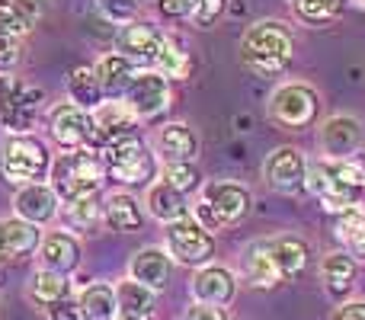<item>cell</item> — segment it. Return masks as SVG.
<instances>
[{
  "label": "cell",
  "instance_id": "obj_48",
  "mask_svg": "<svg viewBox=\"0 0 365 320\" xmlns=\"http://www.w3.org/2000/svg\"><path fill=\"white\" fill-rule=\"evenodd\" d=\"M148 320H151V317H148Z\"/></svg>",
  "mask_w": 365,
  "mask_h": 320
},
{
  "label": "cell",
  "instance_id": "obj_10",
  "mask_svg": "<svg viewBox=\"0 0 365 320\" xmlns=\"http://www.w3.org/2000/svg\"><path fill=\"white\" fill-rule=\"evenodd\" d=\"M173 93H170V83H167L164 74H154V71H138L135 81L128 83L125 90V106L132 109L138 119H151V115L164 113L170 106Z\"/></svg>",
  "mask_w": 365,
  "mask_h": 320
},
{
  "label": "cell",
  "instance_id": "obj_34",
  "mask_svg": "<svg viewBox=\"0 0 365 320\" xmlns=\"http://www.w3.org/2000/svg\"><path fill=\"white\" fill-rule=\"evenodd\" d=\"M29 29H32L29 19L16 10V4L13 0H0V38H19Z\"/></svg>",
  "mask_w": 365,
  "mask_h": 320
},
{
  "label": "cell",
  "instance_id": "obj_40",
  "mask_svg": "<svg viewBox=\"0 0 365 320\" xmlns=\"http://www.w3.org/2000/svg\"><path fill=\"white\" fill-rule=\"evenodd\" d=\"M19 64V42L16 38H0V74H10Z\"/></svg>",
  "mask_w": 365,
  "mask_h": 320
},
{
  "label": "cell",
  "instance_id": "obj_29",
  "mask_svg": "<svg viewBox=\"0 0 365 320\" xmlns=\"http://www.w3.org/2000/svg\"><path fill=\"white\" fill-rule=\"evenodd\" d=\"M321 276L334 295H343V291H349V285H353V279H356V263L346 253H330L321 266Z\"/></svg>",
  "mask_w": 365,
  "mask_h": 320
},
{
  "label": "cell",
  "instance_id": "obj_9",
  "mask_svg": "<svg viewBox=\"0 0 365 320\" xmlns=\"http://www.w3.org/2000/svg\"><path fill=\"white\" fill-rule=\"evenodd\" d=\"M167 247H170V257H177L186 266H205L215 257V240L192 215L180 221L167 224Z\"/></svg>",
  "mask_w": 365,
  "mask_h": 320
},
{
  "label": "cell",
  "instance_id": "obj_33",
  "mask_svg": "<svg viewBox=\"0 0 365 320\" xmlns=\"http://www.w3.org/2000/svg\"><path fill=\"white\" fill-rule=\"evenodd\" d=\"M362 231H365V212L359 205L349 208V212H343L340 221H336V234H340V240H346L356 253H359V247H362Z\"/></svg>",
  "mask_w": 365,
  "mask_h": 320
},
{
  "label": "cell",
  "instance_id": "obj_26",
  "mask_svg": "<svg viewBox=\"0 0 365 320\" xmlns=\"http://www.w3.org/2000/svg\"><path fill=\"white\" fill-rule=\"evenodd\" d=\"M269 253L272 259H276L279 272H282V279H295L298 272L308 266V247L302 244V240L295 237H279L269 244Z\"/></svg>",
  "mask_w": 365,
  "mask_h": 320
},
{
  "label": "cell",
  "instance_id": "obj_43",
  "mask_svg": "<svg viewBox=\"0 0 365 320\" xmlns=\"http://www.w3.org/2000/svg\"><path fill=\"white\" fill-rule=\"evenodd\" d=\"M48 314L51 320H81V308L71 301H55V304H48Z\"/></svg>",
  "mask_w": 365,
  "mask_h": 320
},
{
  "label": "cell",
  "instance_id": "obj_38",
  "mask_svg": "<svg viewBox=\"0 0 365 320\" xmlns=\"http://www.w3.org/2000/svg\"><path fill=\"white\" fill-rule=\"evenodd\" d=\"M96 6H100L103 16L119 26L135 23V13H138V0H96Z\"/></svg>",
  "mask_w": 365,
  "mask_h": 320
},
{
  "label": "cell",
  "instance_id": "obj_14",
  "mask_svg": "<svg viewBox=\"0 0 365 320\" xmlns=\"http://www.w3.org/2000/svg\"><path fill=\"white\" fill-rule=\"evenodd\" d=\"M321 148L327 160H353L362 148V125L353 115H334L321 132Z\"/></svg>",
  "mask_w": 365,
  "mask_h": 320
},
{
  "label": "cell",
  "instance_id": "obj_21",
  "mask_svg": "<svg viewBox=\"0 0 365 320\" xmlns=\"http://www.w3.org/2000/svg\"><path fill=\"white\" fill-rule=\"evenodd\" d=\"M115 301H119V317L115 320H148L154 308V291L135 282V279H128V282H119Z\"/></svg>",
  "mask_w": 365,
  "mask_h": 320
},
{
  "label": "cell",
  "instance_id": "obj_41",
  "mask_svg": "<svg viewBox=\"0 0 365 320\" xmlns=\"http://www.w3.org/2000/svg\"><path fill=\"white\" fill-rule=\"evenodd\" d=\"M195 4L199 0H158V10L164 13V16H192L195 13Z\"/></svg>",
  "mask_w": 365,
  "mask_h": 320
},
{
  "label": "cell",
  "instance_id": "obj_28",
  "mask_svg": "<svg viewBox=\"0 0 365 320\" xmlns=\"http://www.w3.org/2000/svg\"><path fill=\"white\" fill-rule=\"evenodd\" d=\"M4 247H6V259H19L26 253H32L38 247V231L36 224L23 218H6L4 221Z\"/></svg>",
  "mask_w": 365,
  "mask_h": 320
},
{
  "label": "cell",
  "instance_id": "obj_19",
  "mask_svg": "<svg viewBox=\"0 0 365 320\" xmlns=\"http://www.w3.org/2000/svg\"><path fill=\"white\" fill-rule=\"evenodd\" d=\"M132 279L141 282L145 289L160 291L167 285V279H170V257L164 250H154V247L138 250L132 259Z\"/></svg>",
  "mask_w": 365,
  "mask_h": 320
},
{
  "label": "cell",
  "instance_id": "obj_49",
  "mask_svg": "<svg viewBox=\"0 0 365 320\" xmlns=\"http://www.w3.org/2000/svg\"><path fill=\"white\" fill-rule=\"evenodd\" d=\"M362 192H365V189H362Z\"/></svg>",
  "mask_w": 365,
  "mask_h": 320
},
{
  "label": "cell",
  "instance_id": "obj_6",
  "mask_svg": "<svg viewBox=\"0 0 365 320\" xmlns=\"http://www.w3.org/2000/svg\"><path fill=\"white\" fill-rule=\"evenodd\" d=\"M100 158L106 163V173L115 176L119 182H128V186H141L154 176V158L138 135L103 145Z\"/></svg>",
  "mask_w": 365,
  "mask_h": 320
},
{
  "label": "cell",
  "instance_id": "obj_32",
  "mask_svg": "<svg viewBox=\"0 0 365 320\" xmlns=\"http://www.w3.org/2000/svg\"><path fill=\"white\" fill-rule=\"evenodd\" d=\"M154 64L160 68V74L164 77H177V81L189 77V71H192V58L180 48L177 38H164V48H160V55H158V61Z\"/></svg>",
  "mask_w": 365,
  "mask_h": 320
},
{
  "label": "cell",
  "instance_id": "obj_30",
  "mask_svg": "<svg viewBox=\"0 0 365 320\" xmlns=\"http://www.w3.org/2000/svg\"><path fill=\"white\" fill-rule=\"evenodd\" d=\"M247 276L257 285H276L282 279V272H279L276 259L269 253V244H257L250 250V257H247Z\"/></svg>",
  "mask_w": 365,
  "mask_h": 320
},
{
  "label": "cell",
  "instance_id": "obj_15",
  "mask_svg": "<svg viewBox=\"0 0 365 320\" xmlns=\"http://www.w3.org/2000/svg\"><path fill=\"white\" fill-rule=\"evenodd\" d=\"M135 119L138 115L122 103H100L93 109V125H96V135H100L103 145L109 141H122V138H135Z\"/></svg>",
  "mask_w": 365,
  "mask_h": 320
},
{
  "label": "cell",
  "instance_id": "obj_3",
  "mask_svg": "<svg viewBox=\"0 0 365 320\" xmlns=\"http://www.w3.org/2000/svg\"><path fill=\"white\" fill-rule=\"evenodd\" d=\"M103 176H106V163L96 151H68L55 160L51 167V189L58 199L81 202L100 189Z\"/></svg>",
  "mask_w": 365,
  "mask_h": 320
},
{
  "label": "cell",
  "instance_id": "obj_20",
  "mask_svg": "<svg viewBox=\"0 0 365 320\" xmlns=\"http://www.w3.org/2000/svg\"><path fill=\"white\" fill-rule=\"evenodd\" d=\"M135 74H138L135 64L122 55H103L100 64H96V81L103 87V96H125Z\"/></svg>",
  "mask_w": 365,
  "mask_h": 320
},
{
  "label": "cell",
  "instance_id": "obj_47",
  "mask_svg": "<svg viewBox=\"0 0 365 320\" xmlns=\"http://www.w3.org/2000/svg\"><path fill=\"white\" fill-rule=\"evenodd\" d=\"M359 4H362V6H365V0H359Z\"/></svg>",
  "mask_w": 365,
  "mask_h": 320
},
{
  "label": "cell",
  "instance_id": "obj_1",
  "mask_svg": "<svg viewBox=\"0 0 365 320\" xmlns=\"http://www.w3.org/2000/svg\"><path fill=\"white\" fill-rule=\"evenodd\" d=\"M308 189L321 199V205L334 215L356 208L359 192L365 189V163L362 160H327L308 167Z\"/></svg>",
  "mask_w": 365,
  "mask_h": 320
},
{
  "label": "cell",
  "instance_id": "obj_11",
  "mask_svg": "<svg viewBox=\"0 0 365 320\" xmlns=\"http://www.w3.org/2000/svg\"><path fill=\"white\" fill-rule=\"evenodd\" d=\"M269 113L276 115L282 125L289 128H304L314 122L317 115V93L304 83H285L272 93L269 100Z\"/></svg>",
  "mask_w": 365,
  "mask_h": 320
},
{
  "label": "cell",
  "instance_id": "obj_5",
  "mask_svg": "<svg viewBox=\"0 0 365 320\" xmlns=\"http://www.w3.org/2000/svg\"><path fill=\"white\" fill-rule=\"evenodd\" d=\"M48 170V151L42 141L29 138V135H16L4 145L0 151V173L6 182L16 186H32L36 180H42Z\"/></svg>",
  "mask_w": 365,
  "mask_h": 320
},
{
  "label": "cell",
  "instance_id": "obj_25",
  "mask_svg": "<svg viewBox=\"0 0 365 320\" xmlns=\"http://www.w3.org/2000/svg\"><path fill=\"white\" fill-rule=\"evenodd\" d=\"M148 212H151L158 221H164V224L186 218L182 192H177V189L167 186V182H154V186L148 189Z\"/></svg>",
  "mask_w": 365,
  "mask_h": 320
},
{
  "label": "cell",
  "instance_id": "obj_44",
  "mask_svg": "<svg viewBox=\"0 0 365 320\" xmlns=\"http://www.w3.org/2000/svg\"><path fill=\"white\" fill-rule=\"evenodd\" d=\"M186 320H227L225 311L221 308H212V304H195V308H189Z\"/></svg>",
  "mask_w": 365,
  "mask_h": 320
},
{
  "label": "cell",
  "instance_id": "obj_12",
  "mask_svg": "<svg viewBox=\"0 0 365 320\" xmlns=\"http://www.w3.org/2000/svg\"><path fill=\"white\" fill-rule=\"evenodd\" d=\"M263 176L279 192H298V189H308V160L298 148H279L266 158Z\"/></svg>",
  "mask_w": 365,
  "mask_h": 320
},
{
  "label": "cell",
  "instance_id": "obj_27",
  "mask_svg": "<svg viewBox=\"0 0 365 320\" xmlns=\"http://www.w3.org/2000/svg\"><path fill=\"white\" fill-rule=\"evenodd\" d=\"M68 93H71V100H74V106L93 113V109L103 103V87H100V81H96V71L77 68L74 74L68 77Z\"/></svg>",
  "mask_w": 365,
  "mask_h": 320
},
{
  "label": "cell",
  "instance_id": "obj_24",
  "mask_svg": "<svg viewBox=\"0 0 365 320\" xmlns=\"http://www.w3.org/2000/svg\"><path fill=\"white\" fill-rule=\"evenodd\" d=\"M158 148H160V154L167 158V163L192 160V154H195V135H192V128L182 125V122H170V125L160 128Z\"/></svg>",
  "mask_w": 365,
  "mask_h": 320
},
{
  "label": "cell",
  "instance_id": "obj_8",
  "mask_svg": "<svg viewBox=\"0 0 365 320\" xmlns=\"http://www.w3.org/2000/svg\"><path fill=\"white\" fill-rule=\"evenodd\" d=\"M51 135L61 148L68 151H93V145L100 141L93 125V113L74 106V103H61L51 109Z\"/></svg>",
  "mask_w": 365,
  "mask_h": 320
},
{
  "label": "cell",
  "instance_id": "obj_37",
  "mask_svg": "<svg viewBox=\"0 0 365 320\" xmlns=\"http://www.w3.org/2000/svg\"><path fill=\"white\" fill-rule=\"evenodd\" d=\"M96 218H100V205H96L93 195H90V199H81V202H71L68 205V224L77 227V231L93 227Z\"/></svg>",
  "mask_w": 365,
  "mask_h": 320
},
{
  "label": "cell",
  "instance_id": "obj_17",
  "mask_svg": "<svg viewBox=\"0 0 365 320\" xmlns=\"http://www.w3.org/2000/svg\"><path fill=\"white\" fill-rule=\"evenodd\" d=\"M13 208H16V218L29 221V224H45V221L55 215L58 208V195L51 186H42V182H32V186H23L13 199Z\"/></svg>",
  "mask_w": 365,
  "mask_h": 320
},
{
  "label": "cell",
  "instance_id": "obj_4",
  "mask_svg": "<svg viewBox=\"0 0 365 320\" xmlns=\"http://www.w3.org/2000/svg\"><path fill=\"white\" fill-rule=\"evenodd\" d=\"M250 212V192L237 182H208L202 189V202L195 208L192 218L202 227H221V224H234Z\"/></svg>",
  "mask_w": 365,
  "mask_h": 320
},
{
  "label": "cell",
  "instance_id": "obj_36",
  "mask_svg": "<svg viewBox=\"0 0 365 320\" xmlns=\"http://www.w3.org/2000/svg\"><path fill=\"white\" fill-rule=\"evenodd\" d=\"M195 180H199V173H195L192 160L167 163V167H164V182H167V186H173L177 192H186V189H192Z\"/></svg>",
  "mask_w": 365,
  "mask_h": 320
},
{
  "label": "cell",
  "instance_id": "obj_23",
  "mask_svg": "<svg viewBox=\"0 0 365 320\" xmlns=\"http://www.w3.org/2000/svg\"><path fill=\"white\" fill-rule=\"evenodd\" d=\"M103 215H106V224L113 227V231H138L141 221H145L141 205L128 192H109L106 205H103Z\"/></svg>",
  "mask_w": 365,
  "mask_h": 320
},
{
  "label": "cell",
  "instance_id": "obj_22",
  "mask_svg": "<svg viewBox=\"0 0 365 320\" xmlns=\"http://www.w3.org/2000/svg\"><path fill=\"white\" fill-rule=\"evenodd\" d=\"M81 320H115L119 317V301H115V289L113 285H87L81 291Z\"/></svg>",
  "mask_w": 365,
  "mask_h": 320
},
{
  "label": "cell",
  "instance_id": "obj_46",
  "mask_svg": "<svg viewBox=\"0 0 365 320\" xmlns=\"http://www.w3.org/2000/svg\"><path fill=\"white\" fill-rule=\"evenodd\" d=\"M359 253H362V257H365V231H362V247H359Z\"/></svg>",
  "mask_w": 365,
  "mask_h": 320
},
{
  "label": "cell",
  "instance_id": "obj_35",
  "mask_svg": "<svg viewBox=\"0 0 365 320\" xmlns=\"http://www.w3.org/2000/svg\"><path fill=\"white\" fill-rule=\"evenodd\" d=\"M292 4H295V10L302 13L304 19H311V23H324V19H334L336 13L343 10L346 0H292Z\"/></svg>",
  "mask_w": 365,
  "mask_h": 320
},
{
  "label": "cell",
  "instance_id": "obj_42",
  "mask_svg": "<svg viewBox=\"0 0 365 320\" xmlns=\"http://www.w3.org/2000/svg\"><path fill=\"white\" fill-rule=\"evenodd\" d=\"M13 4H16V10L23 13L26 19H29V26H36L38 19H42V13H45L42 0H13Z\"/></svg>",
  "mask_w": 365,
  "mask_h": 320
},
{
  "label": "cell",
  "instance_id": "obj_31",
  "mask_svg": "<svg viewBox=\"0 0 365 320\" xmlns=\"http://www.w3.org/2000/svg\"><path fill=\"white\" fill-rule=\"evenodd\" d=\"M71 291V282L61 276V272H51V269H38L36 279H32V298L42 304H55L64 301Z\"/></svg>",
  "mask_w": 365,
  "mask_h": 320
},
{
  "label": "cell",
  "instance_id": "obj_16",
  "mask_svg": "<svg viewBox=\"0 0 365 320\" xmlns=\"http://www.w3.org/2000/svg\"><path fill=\"white\" fill-rule=\"evenodd\" d=\"M38 259H42V269L51 272H71L77 263H81V244H77L74 234L64 231H51L45 234V240L38 244Z\"/></svg>",
  "mask_w": 365,
  "mask_h": 320
},
{
  "label": "cell",
  "instance_id": "obj_39",
  "mask_svg": "<svg viewBox=\"0 0 365 320\" xmlns=\"http://www.w3.org/2000/svg\"><path fill=\"white\" fill-rule=\"evenodd\" d=\"M225 6H227V0H199L195 13H192V23L199 26V29H208V26H215L221 19Z\"/></svg>",
  "mask_w": 365,
  "mask_h": 320
},
{
  "label": "cell",
  "instance_id": "obj_2",
  "mask_svg": "<svg viewBox=\"0 0 365 320\" xmlns=\"http://www.w3.org/2000/svg\"><path fill=\"white\" fill-rule=\"evenodd\" d=\"M292 55H295L292 32L282 23H276V19H263V23L250 26L247 36L240 38V58L259 77L282 74L289 68Z\"/></svg>",
  "mask_w": 365,
  "mask_h": 320
},
{
  "label": "cell",
  "instance_id": "obj_13",
  "mask_svg": "<svg viewBox=\"0 0 365 320\" xmlns=\"http://www.w3.org/2000/svg\"><path fill=\"white\" fill-rule=\"evenodd\" d=\"M164 48V36L151 23H128L115 36V55L128 58L132 64H154Z\"/></svg>",
  "mask_w": 365,
  "mask_h": 320
},
{
  "label": "cell",
  "instance_id": "obj_7",
  "mask_svg": "<svg viewBox=\"0 0 365 320\" xmlns=\"http://www.w3.org/2000/svg\"><path fill=\"white\" fill-rule=\"evenodd\" d=\"M38 103H42V93L19 81H10V77H0V125L16 138V135H26L32 125H36L38 115Z\"/></svg>",
  "mask_w": 365,
  "mask_h": 320
},
{
  "label": "cell",
  "instance_id": "obj_45",
  "mask_svg": "<svg viewBox=\"0 0 365 320\" xmlns=\"http://www.w3.org/2000/svg\"><path fill=\"white\" fill-rule=\"evenodd\" d=\"M334 320H365V304H343Z\"/></svg>",
  "mask_w": 365,
  "mask_h": 320
},
{
  "label": "cell",
  "instance_id": "obj_18",
  "mask_svg": "<svg viewBox=\"0 0 365 320\" xmlns=\"http://www.w3.org/2000/svg\"><path fill=\"white\" fill-rule=\"evenodd\" d=\"M192 295L199 298V304L225 308L234 298V276L227 269H221V266H205L192 279Z\"/></svg>",
  "mask_w": 365,
  "mask_h": 320
}]
</instances>
